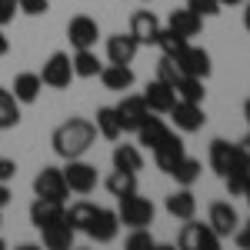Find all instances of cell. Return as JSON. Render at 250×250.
<instances>
[{"mask_svg": "<svg viewBox=\"0 0 250 250\" xmlns=\"http://www.w3.org/2000/svg\"><path fill=\"white\" fill-rule=\"evenodd\" d=\"M0 227H3V210H0Z\"/></svg>", "mask_w": 250, "mask_h": 250, "instance_id": "7dc6e473", "label": "cell"}, {"mask_svg": "<svg viewBox=\"0 0 250 250\" xmlns=\"http://www.w3.org/2000/svg\"><path fill=\"white\" fill-rule=\"evenodd\" d=\"M63 170V180H67V187L70 193H80V197H87V193L97 190V167L94 164H87L83 157H74V160H67V167H60Z\"/></svg>", "mask_w": 250, "mask_h": 250, "instance_id": "277c9868", "label": "cell"}, {"mask_svg": "<svg viewBox=\"0 0 250 250\" xmlns=\"http://www.w3.org/2000/svg\"><path fill=\"white\" fill-rule=\"evenodd\" d=\"M40 80H43V87H50V90H67L70 87V80H74V63H70V54H50L47 63H43V70H40Z\"/></svg>", "mask_w": 250, "mask_h": 250, "instance_id": "5b68a950", "label": "cell"}, {"mask_svg": "<svg viewBox=\"0 0 250 250\" xmlns=\"http://www.w3.org/2000/svg\"><path fill=\"white\" fill-rule=\"evenodd\" d=\"M164 207H167V213L173 220H193L197 217V197H193L190 187H180L164 200Z\"/></svg>", "mask_w": 250, "mask_h": 250, "instance_id": "ac0fdd59", "label": "cell"}, {"mask_svg": "<svg viewBox=\"0 0 250 250\" xmlns=\"http://www.w3.org/2000/svg\"><path fill=\"white\" fill-rule=\"evenodd\" d=\"M160 20L154 17V10H137L130 17V34L137 37L140 47H157V37H160Z\"/></svg>", "mask_w": 250, "mask_h": 250, "instance_id": "5bb4252c", "label": "cell"}, {"mask_svg": "<svg viewBox=\"0 0 250 250\" xmlns=\"http://www.w3.org/2000/svg\"><path fill=\"white\" fill-rule=\"evenodd\" d=\"M167 134H170V127H167L160 117L147 114V120L137 127V144H144L147 150H154V147H157V144H160V140H164Z\"/></svg>", "mask_w": 250, "mask_h": 250, "instance_id": "603a6c76", "label": "cell"}, {"mask_svg": "<svg viewBox=\"0 0 250 250\" xmlns=\"http://www.w3.org/2000/svg\"><path fill=\"white\" fill-rule=\"evenodd\" d=\"M104 187L110 197H127V193H137V173L130 170H110L107 173V180H104Z\"/></svg>", "mask_w": 250, "mask_h": 250, "instance_id": "83f0119b", "label": "cell"}, {"mask_svg": "<svg viewBox=\"0 0 250 250\" xmlns=\"http://www.w3.org/2000/svg\"><path fill=\"white\" fill-rule=\"evenodd\" d=\"M244 200H247V207H250V184H247V190H244Z\"/></svg>", "mask_w": 250, "mask_h": 250, "instance_id": "bcb514c9", "label": "cell"}, {"mask_svg": "<svg viewBox=\"0 0 250 250\" xmlns=\"http://www.w3.org/2000/svg\"><path fill=\"white\" fill-rule=\"evenodd\" d=\"M100 83L107 87V90H117V94H124V90H130L134 87V70H130V63H104V70L97 74Z\"/></svg>", "mask_w": 250, "mask_h": 250, "instance_id": "e0dca14e", "label": "cell"}, {"mask_svg": "<svg viewBox=\"0 0 250 250\" xmlns=\"http://www.w3.org/2000/svg\"><path fill=\"white\" fill-rule=\"evenodd\" d=\"M67 37H70V43H74V50L97 47V40H100V27H97L94 17L77 14V17H70V23H67Z\"/></svg>", "mask_w": 250, "mask_h": 250, "instance_id": "7c38bea8", "label": "cell"}, {"mask_svg": "<svg viewBox=\"0 0 250 250\" xmlns=\"http://www.w3.org/2000/svg\"><path fill=\"white\" fill-rule=\"evenodd\" d=\"M187 7L200 17H217L220 14V0H187Z\"/></svg>", "mask_w": 250, "mask_h": 250, "instance_id": "d590c367", "label": "cell"}, {"mask_svg": "<svg viewBox=\"0 0 250 250\" xmlns=\"http://www.w3.org/2000/svg\"><path fill=\"white\" fill-rule=\"evenodd\" d=\"M17 10H23L27 17H40L50 10V0H17Z\"/></svg>", "mask_w": 250, "mask_h": 250, "instance_id": "8d00e7d4", "label": "cell"}, {"mask_svg": "<svg viewBox=\"0 0 250 250\" xmlns=\"http://www.w3.org/2000/svg\"><path fill=\"white\" fill-rule=\"evenodd\" d=\"M207 224H210L213 230L220 233V240H224V237L237 233V227H240V217H237V210H233L230 200H213L210 210H207Z\"/></svg>", "mask_w": 250, "mask_h": 250, "instance_id": "4fadbf2b", "label": "cell"}, {"mask_svg": "<svg viewBox=\"0 0 250 250\" xmlns=\"http://www.w3.org/2000/svg\"><path fill=\"white\" fill-rule=\"evenodd\" d=\"M94 124H97V137H104V140H120V137H124V127H120L117 107H100Z\"/></svg>", "mask_w": 250, "mask_h": 250, "instance_id": "4316f807", "label": "cell"}, {"mask_svg": "<svg viewBox=\"0 0 250 250\" xmlns=\"http://www.w3.org/2000/svg\"><path fill=\"white\" fill-rule=\"evenodd\" d=\"M110 160H114L117 170H130V173L144 170V154H140V147H134V144H117Z\"/></svg>", "mask_w": 250, "mask_h": 250, "instance_id": "d4e9b609", "label": "cell"}, {"mask_svg": "<svg viewBox=\"0 0 250 250\" xmlns=\"http://www.w3.org/2000/svg\"><path fill=\"white\" fill-rule=\"evenodd\" d=\"M144 100H147L150 114H170V107L177 104V94H173V87H167L164 80H150L147 90H144Z\"/></svg>", "mask_w": 250, "mask_h": 250, "instance_id": "d6986e66", "label": "cell"}, {"mask_svg": "<svg viewBox=\"0 0 250 250\" xmlns=\"http://www.w3.org/2000/svg\"><path fill=\"white\" fill-rule=\"evenodd\" d=\"M233 154H237V144H227V140H210V170L217 173V177H227V170H230L233 164Z\"/></svg>", "mask_w": 250, "mask_h": 250, "instance_id": "cb8c5ba5", "label": "cell"}, {"mask_svg": "<svg viewBox=\"0 0 250 250\" xmlns=\"http://www.w3.org/2000/svg\"><path fill=\"white\" fill-rule=\"evenodd\" d=\"M87 237L90 240H97V244H114L117 233H120V217H117V210H107V207H97L94 220L87 224Z\"/></svg>", "mask_w": 250, "mask_h": 250, "instance_id": "8fae6325", "label": "cell"}, {"mask_svg": "<svg viewBox=\"0 0 250 250\" xmlns=\"http://www.w3.org/2000/svg\"><path fill=\"white\" fill-rule=\"evenodd\" d=\"M244 117H247V124H250V97L244 100Z\"/></svg>", "mask_w": 250, "mask_h": 250, "instance_id": "f6af8a7d", "label": "cell"}, {"mask_svg": "<svg viewBox=\"0 0 250 250\" xmlns=\"http://www.w3.org/2000/svg\"><path fill=\"white\" fill-rule=\"evenodd\" d=\"M177 244L184 250H217L220 247V233L210 224H197V220H184V227L177 233Z\"/></svg>", "mask_w": 250, "mask_h": 250, "instance_id": "3957f363", "label": "cell"}, {"mask_svg": "<svg viewBox=\"0 0 250 250\" xmlns=\"http://www.w3.org/2000/svg\"><path fill=\"white\" fill-rule=\"evenodd\" d=\"M94 144H97V124L87 120V117H70V120H63L57 130L50 134V147L63 160L83 157Z\"/></svg>", "mask_w": 250, "mask_h": 250, "instance_id": "6da1fadb", "label": "cell"}, {"mask_svg": "<svg viewBox=\"0 0 250 250\" xmlns=\"http://www.w3.org/2000/svg\"><path fill=\"white\" fill-rule=\"evenodd\" d=\"M17 177V164L10 157H0V184H10Z\"/></svg>", "mask_w": 250, "mask_h": 250, "instance_id": "f35d334b", "label": "cell"}, {"mask_svg": "<svg viewBox=\"0 0 250 250\" xmlns=\"http://www.w3.org/2000/svg\"><path fill=\"white\" fill-rule=\"evenodd\" d=\"M184 157H187V144L180 140V134H173V130L154 147V164H157V170H164V173H173V167Z\"/></svg>", "mask_w": 250, "mask_h": 250, "instance_id": "30bf717a", "label": "cell"}, {"mask_svg": "<svg viewBox=\"0 0 250 250\" xmlns=\"http://www.w3.org/2000/svg\"><path fill=\"white\" fill-rule=\"evenodd\" d=\"M70 63H74V77H97L100 70H104V63H100V57L94 54V47H83V50H77L74 57H70Z\"/></svg>", "mask_w": 250, "mask_h": 250, "instance_id": "f1b7e54d", "label": "cell"}, {"mask_svg": "<svg viewBox=\"0 0 250 250\" xmlns=\"http://www.w3.org/2000/svg\"><path fill=\"white\" fill-rule=\"evenodd\" d=\"M17 17V0H0V27H7Z\"/></svg>", "mask_w": 250, "mask_h": 250, "instance_id": "74e56055", "label": "cell"}, {"mask_svg": "<svg viewBox=\"0 0 250 250\" xmlns=\"http://www.w3.org/2000/svg\"><path fill=\"white\" fill-rule=\"evenodd\" d=\"M14 97H17L20 104H37L40 90H43V80H40V74H30V70H23V74H17L14 77Z\"/></svg>", "mask_w": 250, "mask_h": 250, "instance_id": "7402d4cb", "label": "cell"}, {"mask_svg": "<svg viewBox=\"0 0 250 250\" xmlns=\"http://www.w3.org/2000/svg\"><path fill=\"white\" fill-rule=\"evenodd\" d=\"M137 50H140V43H137V37L130 30L107 37V60H110V63H134Z\"/></svg>", "mask_w": 250, "mask_h": 250, "instance_id": "2e32d148", "label": "cell"}, {"mask_svg": "<svg viewBox=\"0 0 250 250\" xmlns=\"http://www.w3.org/2000/svg\"><path fill=\"white\" fill-rule=\"evenodd\" d=\"M237 244L244 250H250V220L244 224V227H237Z\"/></svg>", "mask_w": 250, "mask_h": 250, "instance_id": "ab89813d", "label": "cell"}, {"mask_svg": "<svg viewBox=\"0 0 250 250\" xmlns=\"http://www.w3.org/2000/svg\"><path fill=\"white\" fill-rule=\"evenodd\" d=\"M10 200H14V193H10V187H7V184H0V210H3V207H7Z\"/></svg>", "mask_w": 250, "mask_h": 250, "instance_id": "60d3db41", "label": "cell"}, {"mask_svg": "<svg viewBox=\"0 0 250 250\" xmlns=\"http://www.w3.org/2000/svg\"><path fill=\"white\" fill-rule=\"evenodd\" d=\"M244 27H247V34H250V0H247V10H244Z\"/></svg>", "mask_w": 250, "mask_h": 250, "instance_id": "7bdbcfd3", "label": "cell"}, {"mask_svg": "<svg viewBox=\"0 0 250 250\" xmlns=\"http://www.w3.org/2000/svg\"><path fill=\"white\" fill-rule=\"evenodd\" d=\"M0 250H3V237H0Z\"/></svg>", "mask_w": 250, "mask_h": 250, "instance_id": "c3c4849f", "label": "cell"}, {"mask_svg": "<svg viewBox=\"0 0 250 250\" xmlns=\"http://www.w3.org/2000/svg\"><path fill=\"white\" fill-rule=\"evenodd\" d=\"M74 237H77V230L67 224V217H60V220L47 224V227L40 230L43 247H50V250H70V247H74Z\"/></svg>", "mask_w": 250, "mask_h": 250, "instance_id": "9a60e30c", "label": "cell"}, {"mask_svg": "<svg viewBox=\"0 0 250 250\" xmlns=\"http://www.w3.org/2000/svg\"><path fill=\"white\" fill-rule=\"evenodd\" d=\"M167 27L177 30L180 37H197L200 30H204V17L200 14H193L190 7H180V10H170V17H167Z\"/></svg>", "mask_w": 250, "mask_h": 250, "instance_id": "44dd1931", "label": "cell"}, {"mask_svg": "<svg viewBox=\"0 0 250 250\" xmlns=\"http://www.w3.org/2000/svg\"><path fill=\"white\" fill-rule=\"evenodd\" d=\"M154 233H150V227H134L130 230V237L124 240V247L127 250H154Z\"/></svg>", "mask_w": 250, "mask_h": 250, "instance_id": "836d02e7", "label": "cell"}, {"mask_svg": "<svg viewBox=\"0 0 250 250\" xmlns=\"http://www.w3.org/2000/svg\"><path fill=\"white\" fill-rule=\"evenodd\" d=\"M7 54H10V40H7L3 27H0V57H7Z\"/></svg>", "mask_w": 250, "mask_h": 250, "instance_id": "b9f144b4", "label": "cell"}, {"mask_svg": "<svg viewBox=\"0 0 250 250\" xmlns=\"http://www.w3.org/2000/svg\"><path fill=\"white\" fill-rule=\"evenodd\" d=\"M17 124H20V100L14 97V90L0 87V134L14 130Z\"/></svg>", "mask_w": 250, "mask_h": 250, "instance_id": "484cf974", "label": "cell"}, {"mask_svg": "<svg viewBox=\"0 0 250 250\" xmlns=\"http://www.w3.org/2000/svg\"><path fill=\"white\" fill-rule=\"evenodd\" d=\"M63 210H67V204L50 200V197H37V200L30 204V224H34L37 230H43L47 224L60 220V217H63Z\"/></svg>", "mask_w": 250, "mask_h": 250, "instance_id": "ffe728a7", "label": "cell"}, {"mask_svg": "<svg viewBox=\"0 0 250 250\" xmlns=\"http://www.w3.org/2000/svg\"><path fill=\"white\" fill-rule=\"evenodd\" d=\"M97 213V204H90V200H77V204H70L67 210H63V217H67V224L74 227V230H87V224L94 220Z\"/></svg>", "mask_w": 250, "mask_h": 250, "instance_id": "f546056e", "label": "cell"}, {"mask_svg": "<svg viewBox=\"0 0 250 250\" xmlns=\"http://www.w3.org/2000/svg\"><path fill=\"white\" fill-rule=\"evenodd\" d=\"M180 77H184L180 67H177L170 57H160V63H157V80H164L167 87H177V80H180Z\"/></svg>", "mask_w": 250, "mask_h": 250, "instance_id": "e575fe53", "label": "cell"}, {"mask_svg": "<svg viewBox=\"0 0 250 250\" xmlns=\"http://www.w3.org/2000/svg\"><path fill=\"white\" fill-rule=\"evenodd\" d=\"M200 170H204V164L197 160V157H184L177 167H173V180H177V187H193L197 180H200Z\"/></svg>", "mask_w": 250, "mask_h": 250, "instance_id": "4dcf8cb0", "label": "cell"}, {"mask_svg": "<svg viewBox=\"0 0 250 250\" xmlns=\"http://www.w3.org/2000/svg\"><path fill=\"white\" fill-rule=\"evenodd\" d=\"M147 114H150V107H147L144 94H124V100L117 104V117H120L124 134H137V127L147 120Z\"/></svg>", "mask_w": 250, "mask_h": 250, "instance_id": "ba28073f", "label": "cell"}, {"mask_svg": "<svg viewBox=\"0 0 250 250\" xmlns=\"http://www.w3.org/2000/svg\"><path fill=\"white\" fill-rule=\"evenodd\" d=\"M167 117L173 120L177 134H197V130H204V124H207L204 107H200V104H190V100H177Z\"/></svg>", "mask_w": 250, "mask_h": 250, "instance_id": "8992f818", "label": "cell"}, {"mask_svg": "<svg viewBox=\"0 0 250 250\" xmlns=\"http://www.w3.org/2000/svg\"><path fill=\"white\" fill-rule=\"evenodd\" d=\"M34 193H37V197H50V200L67 204L70 187H67V180H63V170H60V167H43V170L34 177Z\"/></svg>", "mask_w": 250, "mask_h": 250, "instance_id": "9c48e42d", "label": "cell"}, {"mask_svg": "<svg viewBox=\"0 0 250 250\" xmlns=\"http://www.w3.org/2000/svg\"><path fill=\"white\" fill-rule=\"evenodd\" d=\"M177 67H180V74H187V77H200V80H207L210 77V70H213V63H210V54L204 50V47H193V43H187L177 57H170Z\"/></svg>", "mask_w": 250, "mask_h": 250, "instance_id": "52a82bcc", "label": "cell"}, {"mask_svg": "<svg viewBox=\"0 0 250 250\" xmlns=\"http://www.w3.org/2000/svg\"><path fill=\"white\" fill-rule=\"evenodd\" d=\"M154 204L140 193H127V197H117V217L124 227H150L154 224Z\"/></svg>", "mask_w": 250, "mask_h": 250, "instance_id": "7a4b0ae2", "label": "cell"}, {"mask_svg": "<svg viewBox=\"0 0 250 250\" xmlns=\"http://www.w3.org/2000/svg\"><path fill=\"white\" fill-rule=\"evenodd\" d=\"M187 43H190V40L180 37L177 30H170V27H164V30H160V37H157V47L164 50V57H177V54H180Z\"/></svg>", "mask_w": 250, "mask_h": 250, "instance_id": "d6a6232c", "label": "cell"}, {"mask_svg": "<svg viewBox=\"0 0 250 250\" xmlns=\"http://www.w3.org/2000/svg\"><path fill=\"white\" fill-rule=\"evenodd\" d=\"M237 3H247V0H220V7H237Z\"/></svg>", "mask_w": 250, "mask_h": 250, "instance_id": "ee69618b", "label": "cell"}, {"mask_svg": "<svg viewBox=\"0 0 250 250\" xmlns=\"http://www.w3.org/2000/svg\"><path fill=\"white\" fill-rule=\"evenodd\" d=\"M173 94H177V100H190V104H204V97H207V90H204V80L200 77H184L177 80V87H173Z\"/></svg>", "mask_w": 250, "mask_h": 250, "instance_id": "1f68e13d", "label": "cell"}]
</instances>
